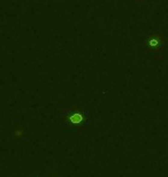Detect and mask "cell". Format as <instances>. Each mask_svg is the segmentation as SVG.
<instances>
[{
    "instance_id": "1",
    "label": "cell",
    "mask_w": 168,
    "mask_h": 177,
    "mask_svg": "<svg viewBox=\"0 0 168 177\" xmlns=\"http://www.w3.org/2000/svg\"><path fill=\"white\" fill-rule=\"evenodd\" d=\"M82 116H81V115H73V117H71V121H73V122H74V123H79V122H81V121H82Z\"/></svg>"
}]
</instances>
